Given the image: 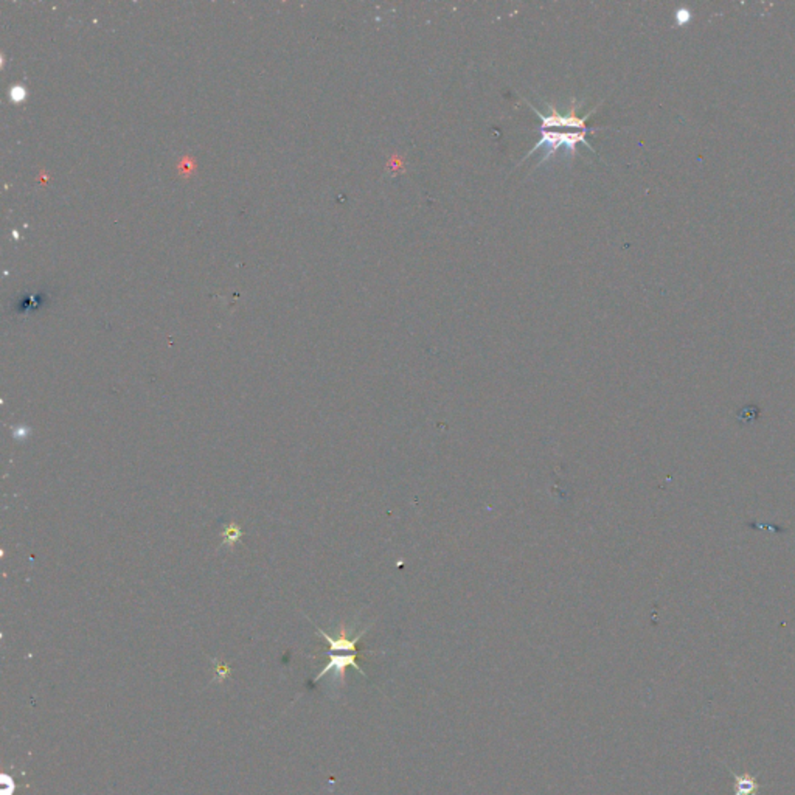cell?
Returning <instances> with one entry per match:
<instances>
[{
  "label": "cell",
  "instance_id": "cell-1",
  "mask_svg": "<svg viewBox=\"0 0 795 795\" xmlns=\"http://www.w3.org/2000/svg\"><path fill=\"white\" fill-rule=\"evenodd\" d=\"M527 104L533 109L541 125H539L537 129L539 132L537 143L527 155H525L521 163H523L535 153L539 151H544L541 163L553 157V155L561 151V149H564V151L567 149V151L573 154L577 151L578 145H584L589 151L595 153L593 146L591 145V141H589V136L598 131L600 127H591L587 125V120L593 115L596 106L593 111L586 113L584 117H579L577 113V101H575V99L572 101V108L565 113L556 111V108H553L550 104H549V112L547 113L537 111L535 106L528 101Z\"/></svg>",
  "mask_w": 795,
  "mask_h": 795
},
{
  "label": "cell",
  "instance_id": "cell-2",
  "mask_svg": "<svg viewBox=\"0 0 795 795\" xmlns=\"http://www.w3.org/2000/svg\"><path fill=\"white\" fill-rule=\"evenodd\" d=\"M328 656H330L328 663H326L323 666V670L314 677V682L321 680L323 676H326V674L330 673L335 674V679L344 680L345 671L346 668H350V666L356 670L359 674H362V676L367 677L365 671H362V668L358 665V652H328Z\"/></svg>",
  "mask_w": 795,
  "mask_h": 795
},
{
  "label": "cell",
  "instance_id": "cell-3",
  "mask_svg": "<svg viewBox=\"0 0 795 795\" xmlns=\"http://www.w3.org/2000/svg\"><path fill=\"white\" fill-rule=\"evenodd\" d=\"M732 775L735 778V785H736V792L735 795H754L757 791H759V785L757 783V778L749 775V773H741V775H738V773H733Z\"/></svg>",
  "mask_w": 795,
  "mask_h": 795
},
{
  "label": "cell",
  "instance_id": "cell-4",
  "mask_svg": "<svg viewBox=\"0 0 795 795\" xmlns=\"http://www.w3.org/2000/svg\"><path fill=\"white\" fill-rule=\"evenodd\" d=\"M241 535H243V533H241V530L237 527V525H235V523H230L229 527L224 528V533H223L224 542H225V544H235V542L238 541V539L241 537Z\"/></svg>",
  "mask_w": 795,
  "mask_h": 795
},
{
  "label": "cell",
  "instance_id": "cell-5",
  "mask_svg": "<svg viewBox=\"0 0 795 795\" xmlns=\"http://www.w3.org/2000/svg\"><path fill=\"white\" fill-rule=\"evenodd\" d=\"M2 786H3L2 787V795H13L14 791H16V785H14L11 778H8V782H6V783H2Z\"/></svg>",
  "mask_w": 795,
  "mask_h": 795
}]
</instances>
